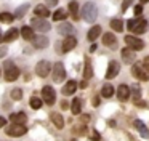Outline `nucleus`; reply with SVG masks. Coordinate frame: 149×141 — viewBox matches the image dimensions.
<instances>
[{
  "label": "nucleus",
  "mask_w": 149,
  "mask_h": 141,
  "mask_svg": "<svg viewBox=\"0 0 149 141\" xmlns=\"http://www.w3.org/2000/svg\"><path fill=\"white\" fill-rule=\"evenodd\" d=\"M127 27L135 34H144L148 31V21L144 18H138V19H128L127 21Z\"/></svg>",
  "instance_id": "1"
},
{
  "label": "nucleus",
  "mask_w": 149,
  "mask_h": 141,
  "mask_svg": "<svg viewBox=\"0 0 149 141\" xmlns=\"http://www.w3.org/2000/svg\"><path fill=\"white\" fill-rule=\"evenodd\" d=\"M82 16H84L85 21L93 22L95 19H96V16H98V8H96V5H95L93 2H87V3L84 5V8H82Z\"/></svg>",
  "instance_id": "2"
},
{
  "label": "nucleus",
  "mask_w": 149,
  "mask_h": 141,
  "mask_svg": "<svg viewBox=\"0 0 149 141\" xmlns=\"http://www.w3.org/2000/svg\"><path fill=\"white\" fill-rule=\"evenodd\" d=\"M19 77V69L15 66L13 61H7L5 63V80L7 82H13Z\"/></svg>",
  "instance_id": "3"
},
{
  "label": "nucleus",
  "mask_w": 149,
  "mask_h": 141,
  "mask_svg": "<svg viewBox=\"0 0 149 141\" xmlns=\"http://www.w3.org/2000/svg\"><path fill=\"white\" fill-rule=\"evenodd\" d=\"M42 98H43V101H45L47 104L52 106V104H55V101H56V91L50 85H47V87L42 88Z\"/></svg>",
  "instance_id": "4"
},
{
  "label": "nucleus",
  "mask_w": 149,
  "mask_h": 141,
  "mask_svg": "<svg viewBox=\"0 0 149 141\" xmlns=\"http://www.w3.org/2000/svg\"><path fill=\"white\" fill-rule=\"evenodd\" d=\"M5 131H7L8 136H23L27 131V128L24 127V125H19V124H11Z\"/></svg>",
  "instance_id": "5"
},
{
  "label": "nucleus",
  "mask_w": 149,
  "mask_h": 141,
  "mask_svg": "<svg viewBox=\"0 0 149 141\" xmlns=\"http://www.w3.org/2000/svg\"><path fill=\"white\" fill-rule=\"evenodd\" d=\"M66 77V69L64 66H63V63H56L55 66H53V80H55L56 83L63 82Z\"/></svg>",
  "instance_id": "6"
},
{
  "label": "nucleus",
  "mask_w": 149,
  "mask_h": 141,
  "mask_svg": "<svg viewBox=\"0 0 149 141\" xmlns=\"http://www.w3.org/2000/svg\"><path fill=\"white\" fill-rule=\"evenodd\" d=\"M50 70H52V64L48 63V61H39V64H37L36 67V72L39 77H47L50 74Z\"/></svg>",
  "instance_id": "7"
},
{
  "label": "nucleus",
  "mask_w": 149,
  "mask_h": 141,
  "mask_svg": "<svg viewBox=\"0 0 149 141\" xmlns=\"http://www.w3.org/2000/svg\"><path fill=\"white\" fill-rule=\"evenodd\" d=\"M132 74L135 77H138L139 80H149V72L144 70V66L143 64H135L132 67Z\"/></svg>",
  "instance_id": "8"
},
{
  "label": "nucleus",
  "mask_w": 149,
  "mask_h": 141,
  "mask_svg": "<svg viewBox=\"0 0 149 141\" xmlns=\"http://www.w3.org/2000/svg\"><path fill=\"white\" fill-rule=\"evenodd\" d=\"M125 43L128 45L130 48H133V50H141L143 47H144V42L141 40V38H136V37H133V35H127L125 37Z\"/></svg>",
  "instance_id": "9"
},
{
  "label": "nucleus",
  "mask_w": 149,
  "mask_h": 141,
  "mask_svg": "<svg viewBox=\"0 0 149 141\" xmlns=\"http://www.w3.org/2000/svg\"><path fill=\"white\" fill-rule=\"evenodd\" d=\"M120 54H122V61L127 64H132L135 63V58H136V51L133 50V48H123L122 51H120Z\"/></svg>",
  "instance_id": "10"
},
{
  "label": "nucleus",
  "mask_w": 149,
  "mask_h": 141,
  "mask_svg": "<svg viewBox=\"0 0 149 141\" xmlns=\"http://www.w3.org/2000/svg\"><path fill=\"white\" fill-rule=\"evenodd\" d=\"M31 24H32L34 29H37L39 32H47V31H50V27H52L43 18H34Z\"/></svg>",
  "instance_id": "11"
},
{
  "label": "nucleus",
  "mask_w": 149,
  "mask_h": 141,
  "mask_svg": "<svg viewBox=\"0 0 149 141\" xmlns=\"http://www.w3.org/2000/svg\"><path fill=\"white\" fill-rule=\"evenodd\" d=\"M75 45H77V38H75L74 35H68V37L64 38V42H63V45H61L63 53H68V51L74 50Z\"/></svg>",
  "instance_id": "12"
},
{
  "label": "nucleus",
  "mask_w": 149,
  "mask_h": 141,
  "mask_svg": "<svg viewBox=\"0 0 149 141\" xmlns=\"http://www.w3.org/2000/svg\"><path fill=\"white\" fill-rule=\"evenodd\" d=\"M119 70H120V64L117 63V61H111L109 66H107V70H106V79H114V77H117Z\"/></svg>",
  "instance_id": "13"
},
{
  "label": "nucleus",
  "mask_w": 149,
  "mask_h": 141,
  "mask_svg": "<svg viewBox=\"0 0 149 141\" xmlns=\"http://www.w3.org/2000/svg\"><path fill=\"white\" fill-rule=\"evenodd\" d=\"M103 43L106 45V47L109 48H116L117 47V38L114 34H111V32H106V34L103 35Z\"/></svg>",
  "instance_id": "14"
},
{
  "label": "nucleus",
  "mask_w": 149,
  "mask_h": 141,
  "mask_svg": "<svg viewBox=\"0 0 149 141\" xmlns=\"http://www.w3.org/2000/svg\"><path fill=\"white\" fill-rule=\"evenodd\" d=\"M32 43H34V47H36V48L42 50V48L48 47V38H47L45 35H37V37L32 38Z\"/></svg>",
  "instance_id": "15"
},
{
  "label": "nucleus",
  "mask_w": 149,
  "mask_h": 141,
  "mask_svg": "<svg viewBox=\"0 0 149 141\" xmlns=\"http://www.w3.org/2000/svg\"><path fill=\"white\" fill-rule=\"evenodd\" d=\"M75 90H77V82H75V80H69V82L64 85V88H63V95L64 96L74 95Z\"/></svg>",
  "instance_id": "16"
},
{
  "label": "nucleus",
  "mask_w": 149,
  "mask_h": 141,
  "mask_svg": "<svg viewBox=\"0 0 149 141\" xmlns=\"http://www.w3.org/2000/svg\"><path fill=\"white\" fill-rule=\"evenodd\" d=\"M10 120L11 124H19V125H24L27 120V115L24 112H16V114H11L10 115Z\"/></svg>",
  "instance_id": "17"
},
{
  "label": "nucleus",
  "mask_w": 149,
  "mask_h": 141,
  "mask_svg": "<svg viewBox=\"0 0 149 141\" xmlns=\"http://www.w3.org/2000/svg\"><path fill=\"white\" fill-rule=\"evenodd\" d=\"M117 96H119L120 101H127L130 96V88L127 85H120L119 88H117Z\"/></svg>",
  "instance_id": "18"
},
{
  "label": "nucleus",
  "mask_w": 149,
  "mask_h": 141,
  "mask_svg": "<svg viewBox=\"0 0 149 141\" xmlns=\"http://www.w3.org/2000/svg\"><path fill=\"white\" fill-rule=\"evenodd\" d=\"M101 35V26H93V27L88 31V34H87V38L90 42H95L98 37Z\"/></svg>",
  "instance_id": "19"
},
{
  "label": "nucleus",
  "mask_w": 149,
  "mask_h": 141,
  "mask_svg": "<svg viewBox=\"0 0 149 141\" xmlns=\"http://www.w3.org/2000/svg\"><path fill=\"white\" fill-rule=\"evenodd\" d=\"M34 13H36L39 18H43V19H45L47 16H50V10L47 8L45 5H37L36 8H34Z\"/></svg>",
  "instance_id": "20"
},
{
  "label": "nucleus",
  "mask_w": 149,
  "mask_h": 141,
  "mask_svg": "<svg viewBox=\"0 0 149 141\" xmlns=\"http://www.w3.org/2000/svg\"><path fill=\"white\" fill-rule=\"evenodd\" d=\"M133 125H135V128L139 131V133H141V136H143V138H149V131H148L146 125L143 124L141 120H135V122H133Z\"/></svg>",
  "instance_id": "21"
},
{
  "label": "nucleus",
  "mask_w": 149,
  "mask_h": 141,
  "mask_svg": "<svg viewBox=\"0 0 149 141\" xmlns=\"http://www.w3.org/2000/svg\"><path fill=\"white\" fill-rule=\"evenodd\" d=\"M18 35H19V31L13 27V29H10V31L3 35L2 40H3V42H13V40H16V38H18Z\"/></svg>",
  "instance_id": "22"
},
{
  "label": "nucleus",
  "mask_w": 149,
  "mask_h": 141,
  "mask_svg": "<svg viewBox=\"0 0 149 141\" xmlns=\"http://www.w3.org/2000/svg\"><path fill=\"white\" fill-rule=\"evenodd\" d=\"M21 35H23V38L24 40H32L36 35H34V31H32V27H29V26H24L23 29H21Z\"/></svg>",
  "instance_id": "23"
},
{
  "label": "nucleus",
  "mask_w": 149,
  "mask_h": 141,
  "mask_svg": "<svg viewBox=\"0 0 149 141\" xmlns=\"http://www.w3.org/2000/svg\"><path fill=\"white\" fill-rule=\"evenodd\" d=\"M50 117H52V122L56 125V128H63V127H64V119H63V115H59L58 112H53Z\"/></svg>",
  "instance_id": "24"
},
{
  "label": "nucleus",
  "mask_w": 149,
  "mask_h": 141,
  "mask_svg": "<svg viewBox=\"0 0 149 141\" xmlns=\"http://www.w3.org/2000/svg\"><path fill=\"white\" fill-rule=\"evenodd\" d=\"M71 111H72V114H75V115L80 114V111H82V101L79 98H75L74 101L71 103Z\"/></svg>",
  "instance_id": "25"
},
{
  "label": "nucleus",
  "mask_w": 149,
  "mask_h": 141,
  "mask_svg": "<svg viewBox=\"0 0 149 141\" xmlns=\"http://www.w3.org/2000/svg\"><path fill=\"white\" fill-rule=\"evenodd\" d=\"M72 31H74V26H71L69 22H64V24H61L58 27V32H59V34H64V35L72 34Z\"/></svg>",
  "instance_id": "26"
},
{
  "label": "nucleus",
  "mask_w": 149,
  "mask_h": 141,
  "mask_svg": "<svg viewBox=\"0 0 149 141\" xmlns=\"http://www.w3.org/2000/svg\"><path fill=\"white\" fill-rule=\"evenodd\" d=\"M101 95H103L104 98H111V96L114 95V87L111 85V83H106V85L101 88Z\"/></svg>",
  "instance_id": "27"
},
{
  "label": "nucleus",
  "mask_w": 149,
  "mask_h": 141,
  "mask_svg": "<svg viewBox=\"0 0 149 141\" xmlns=\"http://www.w3.org/2000/svg\"><path fill=\"white\" fill-rule=\"evenodd\" d=\"M111 27H112V31H116V32H122V31H123V22H122V19L114 18L112 21H111Z\"/></svg>",
  "instance_id": "28"
},
{
  "label": "nucleus",
  "mask_w": 149,
  "mask_h": 141,
  "mask_svg": "<svg viewBox=\"0 0 149 141\" xmlns=\"http://www.w3.org/2000/svg\"><path fill=\"white\" fill-rule=\"evenodd\" d=\"M69 11H71V15L74 19L79 18V3L75 2V0H72V2L69 3Z\"/></svg>",
  "instance_id": "29"
},
{
  "label": "nucleus",
  "mask_w": 149,
  "mask_h": 141,
  "mask_svg": "<svg viewBox=\"0 0 149 141\" xmlns=\"http://www.w3.org/2000/svg\"><path fill=\"white\" fill-rule=\"evenodd\" d=\"M66 18H68V13H66L63 8L56 10V11L53 13V19H55V21H63V19H66Z\"/></svg>",
  "instance_id": "30"
},
{
  "label": "nucleus",
  "mask_w": 149,
  "mask_h": 141,
  "mask_svg": "<svg viewBox=\"0 0 149 141\" xmlns=\"http://www.w3.org/2000/svg\"><path fill=\"white\" fill-rule=\"evenodd\" d=\"M29 103H31V107H32V109H40V107H42V104H43L42 99L37 98V96H32Z\"/></svg>",
  "instance_id": "31"
},
{
  "label": "nucleus",
  "mask_w": 149,
  "mask_h": 141,
  "mask_svg": "<svg viewBox=\"0 0 149 141\" xmlns=\"http://www.w3.org/2000/svg\"><path fill=\"white\" fill-rule=\"evenodd\" d=\"M13 19H15V15H11V13H7V11L0 13V21L2 22H11Z\"/></svg>",
  "instance_id": "32"
},
{
  "label": "nucleus",
  "mask_w": 149,
  "mask_h": 141,
  "mask_svg": "<svg viewBox=\"0 0 149 141\" xmlns=\"http://www.w3.org/2000/svg\"><path fill=\"white\" fill-rule=\"evenodd\" d=\"M27 8H29V3H24V5H21L19 8H18L16 11H15V13H16V15H15V18H23L24 13L27 11Z\"/></svg>",
  "instance_id": "33"
},
{
  "label": "nucleus",
  "mask_w": 149,
  "mask_h": 141,
  "mask_svg": "<svg viewBox=\"0 0 149 141\" xmlns=\"http://www.w3.org/2000/svg\"><path fill=\"white\" fill-rule=\"evenodd\" d=\"M84 77H85V79H91V77H93V69H91V64L90 63H88V61H87V63H85V70H84Z\"/></svg>",
  "instance_id": "34"
},
{
  "label": "nucleus",
  "mask_w": 149,
  "mask_h": 141,
  "mask_svg": "<svg viewBox=\"0 0 149 141\" xmlns=\"http://www.w3.org/2000/svg\"><path fill=\"white\" fill-rule=\"evenodd\" d=\"M10 96H11V99H21V98H23V90H21V88L11 90Z\"/></svg>",
  "instance_id": "35"
},
{
  "label": "nucleus",
  "mask_w": 149,
  "mask_h": 141,
  "mask_svg": "<svg viewBox=\"0 0 149 141\" xmlns=\"http://www.w3.org/2000/svg\"><path fill=\"white\" fill-rule=\"evenodd\" d=\"M132 93H133V99H136V101L141 98V88H139V87H133Z\"/></svg>",
  "instance_id": "36"
},
{
  "label": "nucleus",
  "mask_w": 149,
  "mask_h": 141,
  "mask_svg": "<svg viewBox=\"0 0 149 141\" xmlns=\"http://www.w3.org/2000/svg\"><path fill=\"white\" fill-rule=\"evenodd\" d=\"M132 2H133V0H123V5H122V8H120V10H122V13L127 11V8L132 5Z\"/></svg>",
  "instance_id": "37"
},
{
  "label": "nucleus",
  "mask_w": 149,
  "mask_h": 141,
  "mask_svg": "<svg viewBox=\"0 0 149 141\" xmlns=\"http://www.w3.org/2000/svg\"><path fill=\"white\" fill-rule=\"evenodd\" d=\"M141 13H143V6L141 5H136L135 6V15L139 18V16H141Z\"/></svg>",
  "instance_id": "38"
},
{
  "label": "nucleus",
  "mask_w": 149,
  "mask_h": 141,
  "mask_svg": "<svg viewBox=\"0 0 149 141\" xmlns=\"http://www.w3.org/2000/svg\"><path fill=\"white\" fill-rule=\"evenodd\" d=\"M7 53H8V48L5 47V45H3V47H0V58H3Z\"/></svg>",
  "instance_id": "39"
},
{
  "label": "nucleus",
  "mask_w": 149,
  "mask_h": 141,
  "mask_svg": "<svg viewBox=\"0 0 149 141\" xmlns=\"http://www.w3.org/2000/svg\"><path fill=\"white\" fill-rule=\"evenodd\" d=\"M143 66H144V67H146V69H148V70H149V56H146V58H144V59H143Z\"/></svg>",
  "instance_id": "40"
},
{
  "label": "nucleus",
  "mask_w": 149,
  "mask_h": 141,
  "mask_svg": "<svg viewBox=\"0 0 149 141\" xmlns=\"http://www.w3.org/2000/svg\"><path fill=\"white\" fill-rule=\"evenodd\" d=\"M5 124H7V119H5V117H0V128L5 127Z\"/></svg>",
  "instance_id": "41"
},
{
  "label": "nucleus",
  "mask_w": 149,
  "mask_h": 141,
  "mask_svg": "<svg viewBox=\"0 0 149 141\" xmlns=\"http://www.w3.org/2000/svg\"><path fill=\"white\" fill-rule=\"evenodd\" d=\"M61 107H63V109H68V107H69V103H68V101H61Z\"/></svg>",
  "instance_id": "42"
},
{
  "label": "nucleus",
  "mask_w": 149,
  "mask_h": 141,
  "mask_svg": "<svg viewBox=\"0 0 149 141\" xmlns=\"http://www.w3.org/2000/svg\"><path fill=\"white\" fill-rule=\"evenodd\" d=\"M93 106H100V98H93Z\"/></svg>",
  "instance_id": "43"
},
{
  "label": "nucleus",
  "mask_w": 149,
  "mask_h": 141,
  "mask_svg": "<svg viewBox=\"0 0 149 141\" xmlns=\"http://www.w3.org/2000/svg\"><path fill=\"white\" fill-rule=\"evenodd\" d=\"M93 140H95V141H100V135H98L96 131L93 133Z\"/></svg>",
  "instance_id": "44"
},
{
  "label": "nucleus",
  "mask_w": 149,
  "mask_h": 141,
  "mask_svg": "<svg viewBox=\"0 0 149 141\" xmlns=\"http://www.w3.org/2000/svg\"><path fill=\"white\" fill-rule=\"evenodd\" d=\"M58 3V0H48V5H56Z\"/></svg>",
  "instance_id": "45"
},
{
  "label": "nucleus",
  "mask_w": 149,
  "mask_h": 141,
  "mask_svg": "<svg viewBox=\"0 0 149 141\" xmlns=\"http://www.w3.org/2000/svg\"><path fill=\"white\" fill-rule=\"evenodd\" d=\"M90 51H96V45H95V43H93V45H91V48H90Z\"/></svg>",
  "instance_id": "46"
},
{
  "label": "nucleus",
  "mask_w": 149,
  "mask_h": 141,
  "mask_svg": "<svg viewBox=\"0 0 149 141\" xmlns=\"http://www.w3.org/2000/svg\"><path fill=\"white\" fill-rule=\"evenodd\" d=\"M149 2V0H141V3H148Z\"/></svg>",
  "instance_id": "47"
},
{
  "label": "nucleus",
  "mask_w": 149,
  "mask_h": 141,
  "mask_svg": "<svg viewBox=\"0 0 149 141\" xmlns=\"http://www.w3.org/2000/svg\"><path fill=\"white\" fill-rule=\"evenodd\" d=\"M2 37H3V35H2V32H0V40H2Z\"/></svg>",
  "instance_id": "48"
},
{
  "label": "nucleus",
  "mask_w": 149,
  "mask_h": 141,
  "mask_svg": "<svg viewBox=\"0 0 149 141\" xmlns=\"http://www.w3.org/2000/svg\"><path fill=\"white\" fill-rule=\"evenodd\" d=\"M0 74H2V69H0Z\"/></svg>",
  "instance_id": "49"
}]
</instances>
